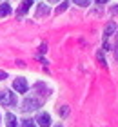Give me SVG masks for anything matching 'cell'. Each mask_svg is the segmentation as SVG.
<instances>
[{"instance_id":"obj_3","label":"cell","mask_w":118,"mask_h":127,"mask_svg":"<svg viewBox=\"0 0 118 127\" xmlns=\"http://www.w3.org/2000/svg\"><path fill=\"white\" fill-rule=\"evenodd\" d=\"M115 29H116L115 22H111V24H107V27H105V31H104V49H105V51H109V49H111V45H109V38H111V34L115 33Z\"/></svg>"},{"instance_id":"obj_6","label":"cell","mask_w":118,"mask_h":127,"mask_svg":"<svg viewBox=\"0 0 118 127\" xmlns=\"http://www.w3.org/2000/svg\"><path fill=\"white\" fill-rule=\"evenodd\" d=\"M5 122H7V127H18V125H16V116L11 114V113L5 114Z\"/></svg>"},{"instance_id":"obj_13","label":"cell","mask_w":118,"mask_h":127,"mask_svg":"<svg viewBox=\"0 0 118 127\" xmlns=\"http://www.w3.org/2000/svg\"><path fill=\"white\" fill-rule=\"evenodd\" d=\"M5 78H7V73H5V71H0V80H5Z\"/></svg>"},{"instance_id":"obj_4","label":"cell","mask_w":118,"mask_h":127,"mask_svg":"<svg viewBox=\"0 0 118 127\" xmlns=\"http://www.w3.org/2000/svg\"><path fill=\"white\" fill-rule=\"evenodd\" d=\"M13 87L16 93H26L27 91V82H26V78H16L15 82H13Z\"/></svg>"},{"instance_id":"obj_11","label":"cell","mask_w":118,"mask_h":127,"mask_svg":"<svg viewBox=\"0 0 118 127\" xmlns=\"http://www.w3.org/2000/svg\"><path fill=\"white\" fill-rule=\"evenodd\" d=\"M67 5H69V2H64V4L60 5V7H58L56 13H62V11H66V9H67Z\"/></svg>"},{"instance_id":"obj_17","label":"cell","mask_w":118,"mask_h":127,"mask_svg":"<svg viewBox=\"0 0 118 127\" xmlns=\"http://www.w3.org/2000/svg\"><path fill=\"white\" fill-rule=\"evenodd\" d=\"M116 49H118V47H116ZM116 58H118V51H116Z\"/></svg>"},{"instance_id":"obj_14","label":"cell","mask_w":118,"mask_h":127,"mask_svg":"<svg viewBox=\"0 0 118 127\" xmlns=\"http://www.w3.org/2000/svg\"><path fill=\"white\" fill-rule=\"evenodd\" d=\"M60 114H62V116H66V114H67V107H62L60 109Z\"/></svg>"},{"instance_id":"obj_7","label":"cell","mask_w":118,"mask_h":127,"mask_svg":"<svg viewBox=\"0 0 118 127\" xmlns=\"http://www.w3.org/2000/svg\"><path fill=\"white\" fill-rule=\"evenodd\" d=\"M31 4H33L31 0H26V2L22 4V7L18 9V16H22L24 13H27V11H29V7H31Z\"/></svg>"},{"instance_id":"obj_5","label":"cell","mask_w":118,"mask_h":127,"mask_svg":"<svg viewBox=\"0 0 118 127\" xmlns=\"http://www.w3.org/2000/svg\"><path fill=\"white\" fill-rule=\"evenodd\" d=\"M37 122L40 124V127H49V125H51V116H49L47 113H42V114H38Z\"/></svg>"},{"instance_id":"obj_16","label":"cell","mask_w":118,"mask_h":127,"mask_svg":"<svg viewBox=\"0 0 118 127\" xmlns=\"http://www.w3.org/2000/svg\"><path fill=\"white\" fill-rule=\"evenodd\" d=\"M49 2H58V0H49Z\"/></svg>"},{"instance_id":"obj_12","label":"cell","mask_w":118,"mask_h":127,"mask_svg":"<svg viewBox=\"0 0 118 127\" xmlns=\"http://www.w3.org/2000/svg\"><path fill=\"white\" fill-rule=\"evenodd\" d=\"M75 4H78V5H87V4H89V0H75Z\"/></svg>"},{"instance_id":"obj_8","label":"cell","mask_w":118,"mask_h":127,"mask_svg":"<svg viewBox=\"0 0 118 127\" xmlns=\"http://www.w3.org/2000/svg\"><path fill=\"white\" fill-rule=\"evenodd\" d=\"M11 13V5L9 4H0V16H7Z\"/></svg>"},{"instance_id":"obj_1","label":"cell","mask_w":118,"mask_h":127,"mask_svg":"<svg viewBox=\"0 0 118 127\" xmlns=\"http://www.w3.org/2000/svg\"><path fill=\"white\" fill-rule=\"evenodd\" d=\"M42 105V100L37 96H27L26 100L22 102V111H35V109H38Z\"/></svg>"},{"instance_id":"obj_9","label":"cell","mask_w":118,"mask_h":127,"mask_svg":"<svg viewBox=\"0 0 118 127\" xmlns=\"http://www.w3.org/2000/svg\"><path fill=\"white\" fill-rule=\"evenodd\" d=\"M47 13H49V7H47L45 4H40V5H38V11H37V15H38V16H42V15H47Z\"/></svg>"},{"instance_id":"obj_18","label":"cell","mask_w":118,"mask_h":127,"mask_svg":"<svg viewBox=\"0 0 118 127\" xmlns=\"http://www.w3.org/2000/svg\"><path fill=\"white\" fill-rule=\"evenodd\" d=\"M55 127H62V125H55Z\"/></svg>"},{"instance_id":"obj_15","label":"cell","mask_w":118,"mask_h":127,"mask_svg":"<svg viewBox=\"0 0 118 127\" xmlns=\"http://www.w3.org/2000/svg\"><path fill=\"white\" fill-rule=\"evenodd\" d=\"M107 0H96V4H105Z\"/></svg>"},{"instance_id":"obj_10","label":"cell","mask_w":118,"mask_h":127,"mask_svg":"<svg viewBox=\"0 0 118 127\" xmlns=\"http://www.w3.org/2000/svg\"><path fill=\"white\" fill-rule=\"evenodd\" d=\"M22 127H37V124H35L33 120H24V122H22Z\"/></svg>"},{"instance_id":"obj_2","label":"cell","mask_w":118,"mask_h":127,"mask_svg":"<svg viewBox=\"0 0 118 127\" xmlns=\"http://www.w3.org/2000/svg\"><path fill=\"white\" fill-rule=\"evenodd\" d=\"M0 103L2 105H15L16 103V96H15V93H11V91H2L0 93Z\"/></svg>"}]
</instances>
